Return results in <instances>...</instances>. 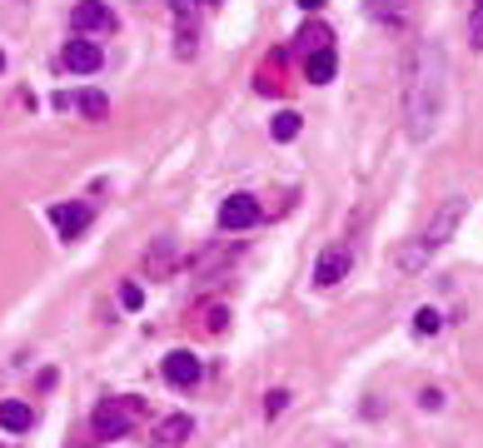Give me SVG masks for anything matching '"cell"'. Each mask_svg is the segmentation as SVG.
Listing matches in <instances>:
<instances>
[{"mask_svg": "<svg viewBox=\"0 0 483 448\" xmlns=\"http://www.w3.org/2000/svg\"><path fill=\"white\" fill-rule=\"evenodd\" d=\"M443 75H449V50L443 40H419L414 65H408V90H404V120L414 139H429L443 110Z\"/></svg>", "mask_w": 483, "mask_h": 448, "instance_id": "cell-1", "label": "cell"}, {"mask_svg": "<svg viewBox=\"0 0 483 448\" xmlns=\"http://www.w3.org/2000/svg\"><path fill=\"white\" fill-rule=\"evenodd\" d=\"M463 214H469V204H463V194H453V200H443V204H439V214H434V220L424 224V235L414 239V245H408L404 255H398V269H404V274H414V269H424V259H429L434 249H443V245L453 239V229L463 224Z\"/></svg>", "mask_w": 483, "mask_h": 448, "instance_id": "cell-2", "label": "cell"}, {"mask_svg": "<svg viewBox=\"0 0 483 448\" xmlns=\"http://www.w3.org/2000/svg\"><path fill=\"white\" fill-rule=\"evenodd\" d=\"M140 404L135 399H100L95 404V438H125L135 428Z\"/></svg>", "mask_w": 483, "mask_h": 448, "instance_id": "cell-3", "label": "cell"}, {"mask_svg": "<svg viewBox=\"0 0 483 448\" xmlns=\"http://www.w3.org/2000/svg\"><path fill=\"white\" fill-rule=\"evenodd\" d=\"M70 25H76L80 35H110L120 21L105 0H76V5H70Z\"/></svg>", "mask_w": 483, "mask_h": 448, "instance_id": "cell-4", "label": "cell"}, {"mask_svg": "<svg viewBox=\"0 0 483 448\" xmlns=\"http://www.w3.org/2000/svg\"><path fill=\"white\" fill-rule=\"evenodd\" d=\"M259 200L255 194H229L225 204H219V229H229V235H239V229H255L259 224Z\"/></svg>", "mask_w": 483, "mask_h": 448, "instance_id": "cell-5", "label": "cell"}, {"mask_svg": "<svg viewBox=\"0 0 483 448\" xmlns=\"http://www.w3.org/2000/svg\"><path fill=\"white\" fill-rule=\"evenodd\" d=\"M349 264H354L349 245H329L319 259H314V289H334L344 274H349Z\"/></svg>", "mask_w": 483, "mask_h": 448, "instance_id": "cell-6", "label": "cell"}, {"mask_svg": "<svg viewBox=\"0 0 483 448\" xmlns=\"http://www.w3.org/2000/svg\"><path fill=\"white\" fill-rule=\"evenodd\" d=\"M90 204L85 200H70V204H50V224H55V235L60 239H80V229L90 224Z\"/></svg>", "mask_w": 483, "mask_h": 448, "instance_id": "cell-7", "label": "cell"}, {"mask_svg": "<svg viewBox=\"0 0 483 448\" xmlns=\"http://www.w3.org/2000/svg\"><path fill=\"white\" fill-rule=\"evenodd\" d=\"M165 379H170L174 389H190V384H200V359H194L190 349H174V354H165Z\"/></svg>", "mask_w": 483, "mask_h": 448, "instance_id": "cell-8", "label": "cell"}, {"mask_svg": "<svg viewBox=\"0 0 483 448\" xmlns=\"http://www.w3.org/2000/svg\"><path fill=\"white\" fill-rule=\"evenodd\" d=\"M100 60H105V55H100V45H95V40H85V35L65 45V70H76V75H95V70H100Z\"/></svg>", "mask_w": 483, "mask_h": 448, "instance_id": "cell-9", "label": "cell"}, {"mask_svg": "<svg viewBox=\"0 0 483 448\" xmlns=\"http://www.w3.org/2000/svg\"><path fill=\"white\" fill-rule=\"evenodd\" d=\"M174 5V31H180V60H190L194 55V0H170Z\"/></svg>", "mask_w": 483, "mask_h": 448, "instance_id": "cell-10", "label": "cell"}, {"mask_svg": "<svg viewBox=\"0 0 483 448\" xmlns=\"http://www.w3.org/2000/svg\"><path fill=\"white\" fill-rule=\"evenodd\" d=\"M190 434H194V418L190 414H170L160 428H155V444H160V448H180Z\"/></svg>", "mask_w": 483, "mask_h": 448, "instance_id": "cell-11", "label": "cell"}, {"mask_svg": "<svg viewBox=\"0 0 483 448\" xmlns=\"http://www.w3.org/2000/svg\"><path fill=\"white\" fill-rule=\"evenodd\" d=\"M31 424H35L31 404H21V399H5V404H0V428H5V434H31Z\"/></svg>", "mask_w": 483, "mask_h": 448, "instance_id": "cell-12", "label": "cell"}, {"mask_svg": "<svg viewBox=\"0 0 483 448\" xmlns=\"http://www.w3.org/2000/svg\"><path fill=\"white\" fill-rule=\"evenodd\" d=\"M364 15L379 25H398L408 15V0H364Z\"/></svg>", "mask_w": 483, "mask_h": 448, "instance_id": "cell-13", "label": "cell"}, {"mask_svg": "<svg viewBox=\"0 0 483 448\" xmlns=\"http://www.w3.org/2000/svg\"><path fill=\"white\" fill-rule=\"evenodd\" d=\"M334 70H339V60H334V45H329V50H314L309 60H304V75H309L314 85H329Z\"/></svg>", "mask_w": 483, "mask_h": 448, "instance_id": "cell-14", "label": "cell"}, {"mask_svg": "<svg viewBox=\"0 0 483 448\" xmlns=\"http://www.w3.org/2000/svg\"><path fill=\"white\" fill-rule=\"evenodd\" d=\"M76 110L90 120V125H100V120H110V100L100 95V90H80V95H76Z\"/></svg>", "mask_w": 483, "mask_h": 448, "instance_id": "cell-15", "label": "cell"}, {"mask_svg": "<svg viewBox=\"0 0 483 448\" xmlns=\"http://www.w3.org/2000/svg\"><path fill=\"white\" fill-rule=\"evenodd\" d=\"M269 135L280 139V145H284V139H294V135H300V115H294V110H280V115L269 120Z\"/></svg>", "mask_w": 483, "mask_h": 448, "instance_id": "cell-16", "label": "cell"}, {"mask_svg": "<svg viewBox=\"0 0 483 448\" xmlns=\"http://www.w3.org/2000/svg\"><path fill=\"white\" fill-rule=\"evenodd\" d=\"M329 45H334V35L329 31H324V25H304V31H300V50H329Z\"/></svg>", "mask_w": 483, "mask_h": 448, "instance_id": "cell-17", "label": "cell"}, {"mask_svg": "<svg viewBox=\"0 0 483 448\" xmlns=\"http://www.w3.org/2000/svg\"><path fill=\"white\" fill-rule=\"evenodd\" d=\"M443 329V314L434 309V304H424L419 314H414V334H439Z\"/></svg>", "mask_w": 483, "mask_h": 448, "instance_id": "cell-18", "label": "cell"}, {"mask_svg": "<svg viewBox=\"0 0 483 448\" xmlns=\"http://www.w3.org/2000/svg\"><path fill=\"white\" fill-rule=\"evenodd\" d=\"M469 45L483 50V0H473V11H469Z\"/></svg>", "mask_w": 483, "mask_h": 448, "instance_id": "cell-19", "label": "cell"}, {"mask_svg": "<svg viewBox=\"0 0 483 448\" xmlns=\"http://www.w3.org/2000/svg\"><path fill=\"white\" fill-rule=\"evenodd\" d=\"M120 304H125V309L135 314V309L145 304V289H140V284H130V279H125V284H120Z\"/></svg>", "mask_w": 483, "mask_h": 448, "instance_id": "cell-20", "label": "cell"}, {"mask_svg": "<svg viewBox=\"0 0 483 448\" xmlns=\"http://www.w3.org/2000/svg\"><path fill=\"white\" fill-rule=\"evenodd\" d=\"M419 404H424V408H443V394H439V389H424Z\"/></svg>", "mask_w": 483, "mask_h": 448, "instance_id": "cell-21", "label": "cell"}, {"mask_svg": "<svg viewBox=\"0 0 483 448\" xmlns=\"http://www.w3.org/2000/svg\"><path fill=\"white\" fill-rule=\"evenodd\" d=\"M284 404H290V394H284V389H274V394H269V404H264V408H269V414H280Z\"/></svg>", "mask_w": 483, "mask_h": 448, "instance_id": "cell-22", "label": "cell"}, {"mask_svg": "<svg viewBox=\"0 0 483 448\" xmlns=\"http://www.w3.org/2000/svg\"><path fill=\"white\" fill-rule=\"evenodd\" d=\"M225 319H229V314H225V309H219V304H215V309H210V329L219 334V329H225Z\"/></svg>", "mask_w": 483, "mask_h": 448, "instance_id": "cell-23", "label": "cell"}, {"mask_svg": "<svg viewBox=\"0 0 483 448\" xmlns=\"http://www.w3.org/2000/svg\"><path fill=\"white\" fill-rule=\"evenodd\" d=\"M329 0H300V11H324Z\"/></svg>", "mask_w": 483, "mask_h": 448, "instance_id": "cell-24", "label": "cell"}, {"mask_svg": "<svg viewBox=\"0 0 483 448\" xmlns=\"http://www.w3.org/2000/svg\"><path fill=\"white\" fill-rule=\"evenodd\" d=\"M0 70H5V55H0Z\"/></svg>", "mask_w": 483, "mask_h": 448, "instance_id": "cell-25", "label": "cell"}]
</instances>
